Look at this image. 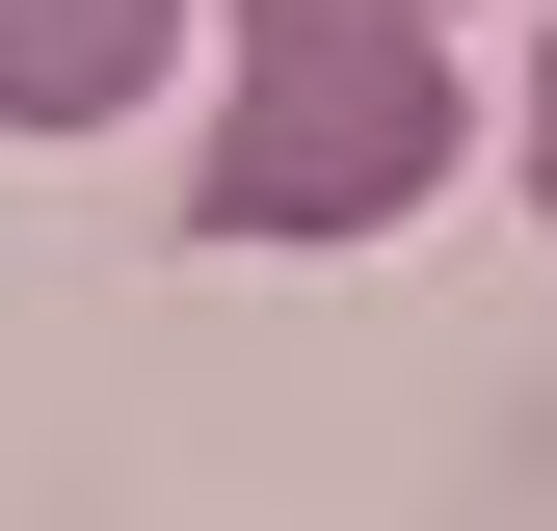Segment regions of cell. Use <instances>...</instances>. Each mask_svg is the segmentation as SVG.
Returning a JSON list of instances; mask_svg holds the SVG:
<instances>
[{"mask_svg":"<svg viewBox=\"0 0 557 531\" xmlns=\"http://www.w3.org/2000/svg\"><path fill=\"white\" fill-rule=\"evenodd\" d=\"M478 160V81L451 27H239L213 53V160H186V239H398L425 186Z\"/></svg>","mask_w":557,"mask_h":531,"instance_id":"6da1fadb","label":"cell"},{"mask_svg":"<svg viewBox=\"0 0 557 531\" xmlns=\"http://www.w3.org/2000/svg\"><path fill=\"white\" fill-rule=\"evenodd\" d=\"M186 81V0H0V133H133Z\"/></svg>","mask_w":557,"mask_h":531,"instance_id":"7a4b0ae2","label":"cell"},{"mask_svg":"<svg viewBox=\"0 0 557 531\" xmlns=\"http://www.w3.org/2000/svg\"><path fill=\"white\" fill-rule=\"evenodd\" d=\"M239 27H451V0H239Z\"/></svg>","mask_w":557,"mask_h":531,"instance_id":"3957f363","label":"cell"},{"mask_svg":"<svg viewBox=\"0 0 557 531\" xmlns=\"http://www.w3.org/2000/svg\"><path fill=\"white\" fill-rule=\"evenodd\" d=\"M531 213H557V27H531Z\"/></svg>","mask_w":557,"mask_h":531,"instance_id":"277c9868","label":"cell"}]
</instances>
